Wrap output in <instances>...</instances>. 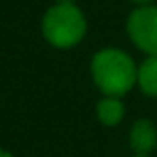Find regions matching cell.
<instances>
[{"mask_svg":"<svg viewBox=\"0 0 157 157\" xmlns=\"http://www.w3.org/2000/svg\"><path fill=\"white\" fill-rule=\"evenodd\" d=\"M128 33L137 48L157 56V8L142 6L129 15Z\"/></svg>","mask_w":157,"mask_h":157,"instance_id":"obj_3","label":"cell"},{"mask_svg":"<svg viewBox=\"0 0 157 157\" xmlns=\"http://www.w3.org/2000/svg\"><path fill=\"white\" fill-rule=\"evenodd\" d=\"M94 83L107 96H122L137 83V67L128 54L117 48H105L93 57Z\"/></svg>","mask_w":157,"mask_h":157,"instance_id":"obj_1","label":"cell"},{"mask_svg":"<svg viewBox=\"0 0 157 157\" xmlns=\"http://www.w3.org/2000/svg\"><path fill=\"white\" fill-rule=\"evenodd\" d=\"M131 2H135V4H139V6L142 8V6H148V4L151 2V0H131Z\"/></svg>","mask_w":157,"mask_h":157,"instance_id":"obj_7","label":"cell"},{"mask_svg":"<svg viewBox=\"0 0 157 157\" xmlns=\"http://www.w3.org/2000/svg\"><path fill=\"white\" fill-rule=\"evenodd\" d=\"M0 157H13V155L8 153V151H4V150H0Z\"/></svg>","mask_w":157,"mask_h":157,"instance_id":"obj_8","label":"cell"},{"mask_svg":"<svg viewBox=\"0 0 157 157\" xmlns=\"http://www.w3.org/2000/svg\"><path fill=\"white\" fill-rule=\"evenodd\" d=\"M137 157H146V155H137Z\"/></svg>","mask_w":157,"mask_h":157,"instance_id":"obj_10","label":"cell"},{"mask_svg":"<svg viewBox=\"0 0 157 157\" xmlns=\"http://www.w3.org/2000/svg\"><path fill=\"white\" fill-rule=\"evenodd\" d=\"M85 30V17L74 4H56L43 19V33L57 48H68L80 43Z\"/></svg>","mask_w":157,"mask_h":157,"instance_id":"obj_2","label":"cell"},{"mask_svg":"<svg viewBox=\"0 0 157 157\" xmlns=\"http://www.w3.org/2000/svg\"><path fill=\"white\" fill-rule=\"evenodd\" d=\"M129 140H131V148L139 155H146V153H150L157 148V129L146 118L137 120L131 128Z\"/></svg>","mask_w":157,"mask_h":157,"instance_id":"obj_4","label":"cell"},{"mask_svg":"<svg viewBox=\"0 0 157 157\" xmlns=\"http://www.w3.org/2000/svg\"><path fill=\"white\" fill-rule=\"evenodd\" d=\"M57 4H74V0H57Z\"/></svg>","mask_w":157,"mask_h":157,"instance_id":"obj_9","label":"cell"},{"mask_svg":"<svg viewBox=\"0 0 157 157\" xmlns=\"http://www.w3.org/2000/svg\"><path fill=\"white\" fill-rule=\"evenodd\" d=\"M137 83L148 96H157V56H150L137 68Z\"/></svg>","mask_w":157,"mask_h":157,"instance_id":"obj_5","label":"cell"},{"mask_svg":"<svg viewBox=\"0 0 157 157\" xmlns=\"http://www.w3.org/2000/svg\"><path fill=\"white\" fill-rule=\"evenodd\" d=\"M124 117V105L120 100L109 96L98 102V118L105 126H117Z\"/></svg>","mask_w":157,"mask_h":157,"instance_id":"obj_6","label":"cell"}]
</instances>
